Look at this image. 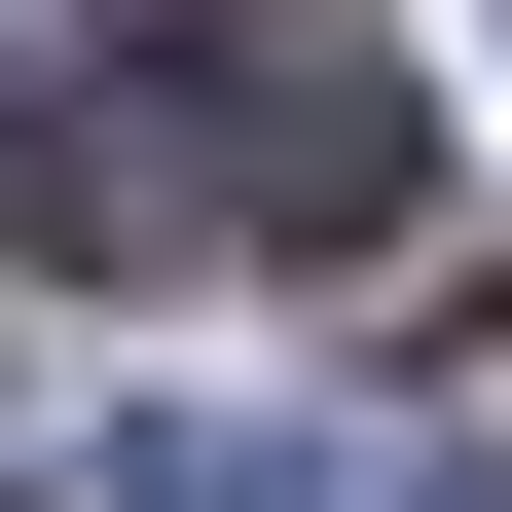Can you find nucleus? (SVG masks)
<instances>
[{
    "instance_id": "nucleus-1",
    "label": "nucleus",
    "mask_w": 512,
    "mask_h": 512,
    "mask_svg": "<svg viewBox=\"0 0 512 512\" xmlns=\"http://www.w3.org/2000/svg\"><path fill=\"white\" fill-rule=\"evenodd\" d=\"M183 147H220V256H366L403 220V74H366V37H183Z\"/></svg>"
},
{
    "instance_id": "nucleus-2",
    "label": "nucleus",
    "mask_w": 512,
    "mask_h": 512,
    "mask_svg": "<svg viewBox=\"0 0 512 512\" xmlns=\"http://www.w3.org/2000/svg\"><path fill=\"white\" fill-rule=\"evenodd\" d=\"M110 512H293V439H220V403H147V439H110Z\"/></svg>"
},
{
    "instance_id": "nucleus-3",
    "label": "nucleus",
    "mask_w": 512,
    "mask_h": 512,
    "mask_svg": "<svg viewBox=\"0 0 512 512\" xmlns=\"http://www.w3.org/2000/svg\"><path fill=\"white\" fill-rule=\"evenodd\" d=\"M403 512H512V476H403Z\"/></svg>"
}]
</instances>
